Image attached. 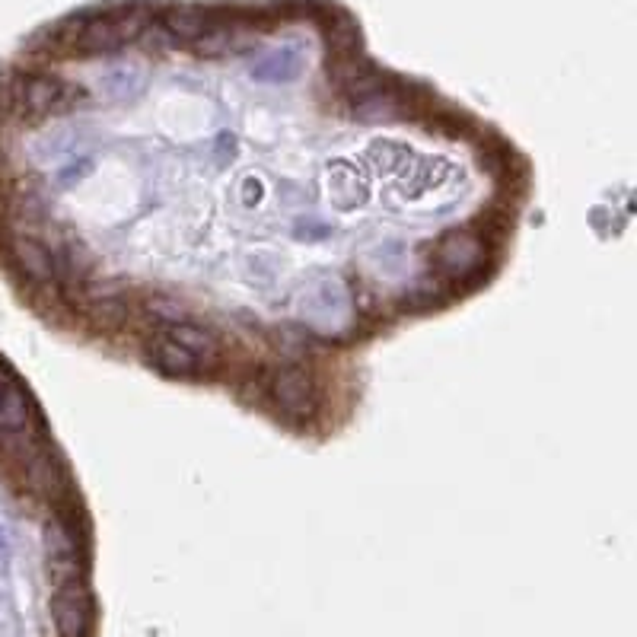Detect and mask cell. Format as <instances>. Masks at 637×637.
I'll list each match as a JSON object with an SVG mask.
<instances>
[{
	"mask_svg": "<svg viewBox=\"0 0 637 637\" xmlns=\"http://www.w3.org/2000/svg\"><path fill=\"white\" fill-rule=\"evenodd\" d=\"M271 399L290 418H313L319 408V389L306 370L284 367L271 380Z\"/></svg>",
	"mask_w": 637,
	"mask_h": 637,
	"instance_id": "cell-1",
	"label": "cell"
},
{
	"mask_svg": "<svg viewBox=\"0 0 637 637\" xmlns=\"http://www.w3.org/2000/svg\"><path fill=\"white\" fill-rule=\"evenodd\" d=\"M51 618H55L58 637H86L93 622V606L80 580L58 587L55 599H51Z\"/></svg>",
	"mask_w": 637,
	"mask_h": 637,
	"instance_id": "cell-2",
	"label": "cell"
},
{
	"mask_svg": "<svg viewBox=\"0 0 637 637\" xmlns=\"http://www.w3.org/2000/svg\"><path fill=\"white\" fill-rule=\"evenodd\" d=\"M485 262V246L481 239L472 233H446L437 243V268L446 274V278L462 281L475 274Z\"/></svg>",
	"mask_w": 637,
	"mask_h": 637,
	"instance_id": "cell-3",
	"label": "cell"
},
{
	"mask_svg": "<svg viewBox=\"0 0 637 637\" xmlns=\"http://www.w3.org/2000/svg\"><path fill=\"white\" fill-rule=\"evenodd\" d=\"M10 255H13L16 268H20L32 284H39V287L58 284V268H55V258H51V252L45 246V239L13 233L10 236Z\"/></svg>",
	"mask_w": 637,
	"mask_h": 637,
	"instance_id": "cell-4",
	"label": "cell"
},
{
	"mask_svg": "<svg viewBox=\"0 0 637 637\" xmlns=\"http://www.w3.org/2000/svg\"><path fill=\"white\" fill-rule=\"evenodd\" d=\"M67 102H71V90L55 77H29L20 83V90H16V106L29 115L64 112Z\"/></svg>",
	"mask_w": 637,
	"mask_h": 637,
	"instance_id": "cell-5",
	"label": "cell"
},
{
	"mask_svg": "<svg viewBox=\"0 0 637 637\" xmlns=\"http://www.w3.org/2000/svg\"><path fill=\"white\" fill-rule=\"evenodd\" d=\"M147 360L169 376H195L201 370V360L195 354H188L185 348H179V344L166 335H157L147 344Z\"/></svg>",
	"mask_w": 637,
	"mask_h": 637,
	"instance_id": "cell-6",
	"label": "cell"
},
{
	"mask_svg": "<svg viewBox=\"0 0 637 637\" xmlns=\"http://www.w3.org/2000/svg\"><path fill=\"white\" fill-rule=\"evenodd\" d=\"M163 335L176 341L179 348H185L188 354H195V357L201 360V367L217 364V357H220V341H217L208 329H201V325H195V322H179V325H169V329H166Z\"/></svg>",
	"mask_w": 637,
	"mask_h": 637,
	"instance_id": "cell-7",
	"label": "cell"
},
{
	"mask_svg": "<svg viewBox=\"0 0 637 637\" xmlns=\"http://www.w3.org/2000/svg\"><path fill=\"white\" fill-rule=\"evenodd\" d=\"M32 421V402L23 392V386L16 383H4L0 386V434H23Z\"/></svg>",
	"mask_w": 637,
	"mask_h": 637,
	"instance_id": "cell-8",
	"label": "cell"
},
{
	"mask_svg": "<svg viewBox=\"0 0 637 637\" xmlns=\"http://www.w3.org/2000/svg\"><path fill=\"white\" fill-rule=\"evenodd\" d=\"M86 313H90L102 329H115L118 322H125L128 303L115 287L106 290H86Z\"/></svg>",
	"mask_w": 637,
	"mask_h": 637,
	"instance_id": "cell-9",
	"label": "cell"
},
{
	"mask_svg": "<svg viewBox=\"0 0 637 637\" xmlns=\"http://www.w3.org/2000/svg\"><path fill=\"white\" fill-rule=\"evenodd\" d=\"M297 67H300V61L294 51H281V55H274L268 64H258L252 74L265 77V80H290L297 74Z\"/></svg>",
	"mask_w": 637,
	"mask_h": 637,
	"instance_id": "cell-10",
	"label": "cell"
},
{
	"mask_svg": "<svg viewBox=\"0 0 637 637\" xmlns=\"http://www.w3.org/2000/svg\"><path fill=\"white\" fill-rule=\"evenodd\" d=\"M437 297H440V281H434V278H418L415 284L408 287L405 303H411V306H430Z\"/></svg>",
	"mask_w": 637,
	"mask_h": 637,
	"instance_id": "cell-11",
	"label": "cell"
},
{
	"mask_svg": "<svg viewBox=\"0 0 637 637\" xmlns=\"http://www.w3.org/2000/svg\"><path fill=\"white\" fill-rule=\"evenodd\" d=\"M147 309H150V316L157 319V322H166V329L169 325H179V322H188V316H185V309L182 306H176L172 300H166V297H157V300H150L147 303Z\"/></svg>",
	"mask_w": 637,
	"mask_h": 637,
	"instance_id": "cell-12",
	"label": "cell"
},
{
	"mask_svg": "<svg viewBox=\"0 0 637 637\" xmlns=\"http://www.w3.org/2000/svg\"><path fill=\"white\" fill-rule=\"evenodd\" d=\"M7 555H10V545H7L4 532H0V564H7Z\"/></svg>",
	"mask_w": 637,
	"mask_h": 637,
	"instance_id": "cell-13",
	"label": "cell"
},
{
	"mask_svg": "<svg viewBox=\"0 0 637 637\" xmlns=\"http://www.w3.org/2000/svg\"><path fill=\"white\" fill-rule=\"evenodd\" d=\"M4 383H7V380H4V376H0V386H4Z\"/></svg>",
	"mask_w": 637,
	"mask_h": 637,
	"instance_id": "cell-14",
	"label": "cell"
}]
</instances>
